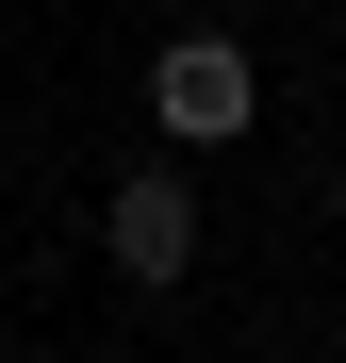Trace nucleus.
I'll return each instance as SVG.
<instances>
[{
	"label": "nucleus",
	"instance_id": "obj_1",
	"mask_svg": "<svg viewBox=\"0 0 346 363\" xmlns=\"http://www.w3.org/2000/svg\"><path fill=\"white\" fill-rule=\"evenodd\" d=\"M248 99H264V83H248V50H231V33H182V50L149 67V116H165V133H198V149L248 133Z\"/></svg>",
	"mask_w": 346,
	"mask_h": 363
},
{
	"label": "nucleus",
	"instance_id": "obj_2",
	"mask_svg": "<svg viewBox=\"0 0 346 363\" xmlns=\"http://www.w3.org/2000/svg\"><path fill=\"white\" fill-rule=\"evenodd\" d=\"M115 264H132V281H182L198 264V199H182V182H165V165H132V182H115Z\"/></svg>",
	"mask_w": 346,
	"mask_h": 363
},
{
	"label": "nucleus",
	"instance_id": "obj_3",
	"mask_svg": "<svg viewBox=\"0 0 346 363\" xmlns=\"http://www.w3.org/2000/svg\"><path fill=\"white\" fill-rule=\"evenodd\" d=\"M330 215H346V165H330Z\"/></svg>",
	"mask_w": 346,
	"mask_h": 363
}]
</instances>
